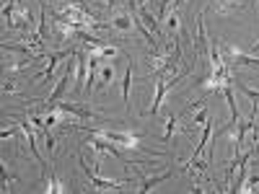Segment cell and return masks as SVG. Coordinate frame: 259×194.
I'll return each mask as SVG.
<instances>
[{"mask_svg": "<svg viewBox=\"0 0 259 194\" xmlns=\"http://www.w3.org/2000/svg\"><path fill=\"white\" fill-rule=\"evenodd\" d=\"M75 127L85 129V132H94L104 140H109V142H117V145H124V148H140V137L133 135V132H112V129H99V127H89V124H83V122H73Z\"/></svg>", "mask_w": 259, "mask_h": 194, "instance_id": "obj_1", "label": "cell"}, {"mask_svg": "<svg viewBox=\"0 0 259 194\" xmlns=\"http://www.w3.org/2000/svg\"><path fill=\"white\" fill-rule=\"evenodd\" d=\"M3 16H6V24H8L11 29H26V26H29V13H26L24 6H18L16 0L6 3Z\"/></svg>", "mask_w": 259, "mask_h": 194, "instance_id": "obj_2", "label": "cell"}, {"mask_svg": "<svg viewBox=\"0 0 259 194\" xmlns=\"http://www.w3.org/2000/svg\"><path fill=\"white\" fill-rule=\"evenodd\" d=\"M80 168H83V174H85V179H89V184L94 186V189H99V191H117V189H122L124 186V181H106V179H99L94 171H91V166L85 163L83 158H80Z\"/></svg>", "mask_w": 259, "mask_h": 194, "instance_id": "obj_3", "label": "cell"}, {"mask_svg": "<svg viewBox=\"0 0 259 194\" xmlns=\"http://www.w3.org/2000/svg\"><path fill=\"white\" fill-rule=\"evenodd\" d=\"M70 75H73V62H68V68H65V73H62V78H60V83H57V88L50 93V99L45 101V112H55V106H57V101L62 99V93L68 91V80H70Z\"/></svg>", "mask_w": 259, "mask_h": 194, "instance_id": "obj_4", "label": "cell"}, {"mask_svg": "<svg viewBox=\"0 0 259 194\" xmlns=\"http://www.w3.org/2000/svg\"><path fill=\"white\" fill-rule=\"evenodd\" d=\"M65 57H75V50H60V52H55V55H47V68L41 70L39 75H34V80H52V73H55V68H57V62L65 60Z\"/></svg>", "mask_w": 259, "mask_h": 194, "instance_id": "obj_5", "label": "cell"}, {"mask_svg": "<svg viewBox=\"0 0 259 194\" xmlns=\"http://www.w3.org/2000/svg\"><path fill=\"white\" fill-rule=\"evenodd\" d=\"M55 112H65V114L75 117L78 122L94 119V112H91V109H83V106H78V104H57V106H55Z\"/></svg>", "mask_w": 259, "mask_h": 194, "instance_id": "obj_6", "label": "cell"}, {"mask_svg": "<svg viewBox=\"0 0 259 194\" xmlns=\"http://www.w3.org/2000/svg\"><path fill=\"white\" fill-rule=\"evenodd\" d=\"M212 6H215V11H218V13L228 16V13L241 8V0H212Z\"/></svg>", "mask_w": 259, "mask_h": 194, "instance_id": "obj_7", "label": "cell"}, {"mask_svg": "<svg viewBox=\"0 0 259 194\" xmlns=\"http://www.w3.org/2000/svg\"><path fill=\"white\" fill-rule=\"evenodd\" d=\"M231 65H239V68H241V65H249V68H259V60H254V57H246L241 50H231Z\"/></svg>", "mask_w": 259, "mask_h": 194, "instance_id": "obj_8", "label": "cell"}, {"mask_svg": "<svg viewBox=\"0 0 259 194\" xmlns=\"http://www.w3.org/2000/svg\"><path fill=\"white\" fill-rule=\"evenodd\" d=\"M117 31H130V29H135V21H133V16H127V13H119V16H114V24H112Z\"/></svg>", "mask_w": 259, "mask_h": 194, "instance_id": "obj_9", "label": "cell"}, {"mask_svg": "<svg viewBox=\"0 0 259 194\" xmlns=\"http://www.w3.org/2000/svg\"><path fill=\"white\" fill-rule=\"evenodd\" d=\"M202 127H205V129H202V137H200V145H197V150H194V156H192V158H189L187 163H192L194 158H197V156L202 153V148L207 145V140H210V135H212V122H205Z\"/></svg>", "mask_w": 259, "mask_h": 194, "instance_id": "obj_10", "label": "cell"}, {"mask_svg": "<svg viewBox=\"0 0 259 194\" xmlns=\"http://www.w3.org/2000/svg\"><path fill=\"white\" fill-rule=\"evenodd\" d=\"M130 83H133V60H130L127 70H124V80H122V99H124V104L130 101Z\"/></svg>", "mask_w": 259, "mask_h": 194, "instance_id": "obj_11", "label": "cell"}, {"mask_svg": "<svg viewBox=\"0 0 259 194\" xmlns=\"http://www.w3.org/2000/svg\"><path fill=\"white\" fill-rule=\"evenodd\" d=\"M75 57H78V85H75V88H80V83L85 80V68H89V57H83L80 52H78Z\"/></svg>", "mask_w": 259, "mask_h": 194, "instance_id": "obj_12", "label": "cell"}, {"mask_svg": "<svg viewBox=\"0 0 259 194\" xmlns=\"http://www.w3.org/2000/svg\"><path fill=\"white\" fill-rule=\"evenodd\" d=\"M171 176V171H166V174H161V176H153V179H148V181H143V186H140V191H150L156 184H161L163 179H168Z\"/></svg>", "mask_w": 259, "mask_h": 194, "instance_id": "obj_13", "label": "cell"}, {"mask_svg": "<svg viewBox=\"0 0 259 194\" xmlns=\"http://www.w3.org/2000/svg\"><path fill=\"white\" fill-rule=\"evenodd\" d=\"M174 129H177V117L174 114H171L168 119H166V132H163V142H171V135H174Z\"/></svg>", "mask_w": 259, "mask_h": 194, "instance_id": "obj_14", "label": "cell"}, {"mask_svg": "<svg viewBox=\"0 0 259 194\" xmlns=\"http://www.w3.org/2000/svg\"><path fill=\"white\" fill-rule=\"evenodd\" d=\"M166 26H168V34H171V36H174V34L179 31V13H177V11L166 18Z\"/></svg>", "mask_w": 259, "mask_h": 194, "instance_id": "obj_15", "label": "cell"}, {"mask_svg": "<svg viewBox=\"0 0 259 194\" xmlns=\"http://www.w3.org/2000/svg\"><path fill=\"white\" fill-rule=\"evenodd\" d=\"M236 85H239V88L251 99V104H254V109H256V106H259V91H254V88H249V85H244V83H236Z\"/></svg>", "mask_w": 259, "mask_h": 194, "instance_id": "obj_16", "label": "cell"}, {"mask_svg": "<svg viewBox=\"0 0 259 194\" xmlns=\"http://www.w3.org/2000/svg\"><path fill=\"white\" fill-rule=\"evenodd\" d=\"M114 78V62H109V65H106V68L101 70V78H99V83L101 85H106V83H109Z\"/></svg>", "mask_w": 259, "mask_h": 194, "instance_id": "obj_17", "label": "cell"}, {"mask_svg": "<svg viewBox=\"0 0 259 194\" xmlns=\"http://www.w3.org/2000/svg\"><path fill=\"white\" fill-rule=\"evenodd\" d=\"M47 191H62V184L57 181V176L52 174V179H50V186H47Z\"/></svg>", "mask_w": 259, "mask_h": 194, "instance_id": "obj_18", "label": "cell"}, {"mask_svg": "<svg viewBox=\"0 0 259 194\" xmlns=\"http://www.w3.org/2000/svg\"><path fill=\"white\" fill-rule=\"evenodd\" d=\"M194 122H197V124H205V122H207V112L202 109V112L197 114V119H194Z\"/></svg>", "mask_w": 259, "mask_h": 194, "instance_id": "obj_19", "label": "cell"}, {"mask_svg": "<svg viewBox=\"0 0 259 194\" xmlns=\"http://www.w3.org/2000/svg\"><path fill=\"white\" fill-rule=\"evenodd\" d=\"M3 91H6V93H13V91H16V83H6Z\"/></svg>", "mask_w": 259, "mask_h": 194, "instance_id": "obj_20", "label": "cell"}, {"mask_svg": "<svg viewBox=\"0 0 259 194\" xmlns=\"http://www.w3.org/2000/svg\"><path fill=\"white\" fill-rule=\"evenodd\" d=\"M13 135V129H3V132H0V137H3V140H8Z\"/></svg>", "mask_w": 259, "mask_h": 194, "instance_id": "obj_21", "label": "cell"}, {"mask_svg": "<svg viewBox=\"0 0 259 194\" xmlns=\"http://www.w3.org/2000/svg\"><path fill=\"white\" fill-rule=\"evenodd\" d=\"M65 3H73V6H78V0H65Z\"/></svg>", "mask_w": 259, "mask_h": 194, "instance_id": "obj_22", "label": "cell"}, {"mask_svg": "<svg viewBox=\"0 0 259 194\" xmlns=\"http://www.w3.org/2000/svg\"><path fill=\"white\" fill-rule=\"evenodd\" d=\"M106 3H109V6H112V8H114V3H117V0H106Z\"/></svg>", "mask_w": 259, "mask_h": 194, "instance_id": "obj_23", "label": "cell"}, {"mask_svg": "<svg viewBox=\"0 0 259 194\" xmlns=\"http://www.w3.org/2000/svg\"><path fill=\"white\" fill-rule=\"evenodd\" d=\"M184 3V0H174V6H182Z\"/></svg>", "mask_w": 259, "mask_h": 194, "instance_id": "obj_24", "label": "cell"}]
</instances>
